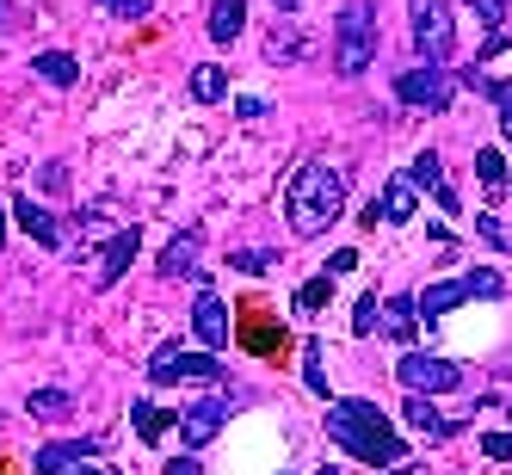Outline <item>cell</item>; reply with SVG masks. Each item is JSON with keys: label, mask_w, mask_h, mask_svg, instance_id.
<instances>
[{"label": "cell", "mask_w": 512, "mask_h": 475, "mask_svg": "<svg viewBox=\"0 0 512 475\" xmlns=\"http://www.w3.org/2000/svg\"><path fill=\"white\" fill-rule=\"evenodd\" d=\"M327 438H334L346 457L371 463V469L408 463V445H401V432L383 420L377 401H327Z\"/></svg>", "instance_id": "1"}, {"label": "cell", "mask_w": 512, "mask_h": 475, "mask_svg": "<svg viewBox=\"0 0 512 475\" xmlns=\"http://www.w3.org/2000/svg\"><path fill=\"white\" fill-rule=\"evenodd\" d=\"M284 216H290V235H327L346 216V179L340 167H327V161H303L297 179H290V192H284Z\"/></svg>", "instance_id": "2"}, {"label": "cell", "mask_w": 512, "mask_h": 475, "mask_svg": "<svg viewBox=\"0 0 512 475\" xmlns=\"http://www.w3.org/2000/svg\"><path fill=\"white\" fill-rule=\"evenodd\" d=\"M377 44H383V31H377V0H346L340 19H334V75H364V68L377 62Z\"/></svg>", "instance_id": "3"}, {"label": "cell", "mask_w": 512, "mask_h": 475, "mask_svg": "<svg viewBox=\"0 0 512 475\" xmlns=\"http://www.w3.org/2000/svg\"><path fill=\"white\" fill-rule=\"evenodd\" d=\"M500 272H463V278H445V284H426L420 297H414V315L432 327L438 315H451V309H463V303H475V297H500Z\"/></svg>", "instance_id": "4"}, {"label": "cell", "mask_w": 512, "mask_h": 475, "mask_svg": "<svg viewBox=\"0 0 512 475\" xmlns=\"http://www.w3.org/2000/svg\"><path fill=\"white\" fill-rule=\"evenodd\" d=\"M408 19H414V50L438 68L451 62L457 50V19H451V0H408Z\"/></svg>", "instance_id": "5"}, {"label": "cell", "mask_w": 512, "mask_h": 475, "mask_svg": "<svg viewBox=\"0 0 512 475\" xmlns=\"http://www.w3.org/2000/svg\"><path fill=\"white\" fill-rule=\"evenodd\" d=\"M395 377H401V389L408 395H445V389H457L463 383V364H451V358H438V352H408L395 364Z\"/></svg>", "instance_id": "6"}, {"label": "cell", "mask_w": 512, "mask_h": 475, "mask_svg": "<svg viewBox=\"0 0 512 475\" xmlns=\"http://www.w3.org/2000/svg\"><path fill=\"white\" fill-rule=\"evenodd\" d=\"M149 383L167 389V383H223V364L216 352H179V346H161L155 364H149Z\"/></svg>", "instance_id": "7"}, {"label": "cell", "mask_w": 512, "mask_h": 475, "mask_svg": "<svg viewBox=\"0 0 512 475\" xmlns=\"http://www.w3.org/2000/svg\"><path fill=\"white\" fill-rule=\"evenodd\" d=\"M395 99L401 105H426V112H451V99H457V81H451V68H408V75L395 81Z\"/></svg>", "instance_id": "8"}, {"label": "cell", "mask_w": 512, "mask_h": 475, "mask_svg": "<svg viewBox=\"0 0 512 475\" xmlns=\"http://www.w3.org/2000/svg\"><path fill=\"white\" fill-rule=\"evenodd\" d=\"M223 426H229V401L223 395H210V401H198V408L179 414V438H186V451H204Z\"/></svg>", "instance_id": "9"}, {"label": "cell", "mask_w": 512, "mask_h": 475, "mask_svg": "<svg viewBox=\"0 0 512 475\" xmlns=\"http://www.w3.org/2000/svg\"><path fill=\"white\" fill-rule=\"evenodd\" d=\"M414 210H420V192L408 186V179H389V186L371 198V210H364V223H371V229H377V223H383V229H395V223H408Z\"/></svg>", "instance_id": "10"}, {"label": "cell", "mask_w": 512, "mask_h": 475, "mask_svg": "<svg viewBox=\"0 0 512 475\" xmlns=\"http://www.w3.org/2000/svg\"><path fill=\"white\" fill-rule=\"evenodd\" d=\"M192 327H198L204 352H223V346H229V309H223V297H216V290H198V303H192Z\"/></svg>", "instance_id": "11"}, {"label": "cell", "mask_w": 512, "mask_h": 475, "mask_svg": "<svg viewBox=\"0 0 512 475\" xmlns=\"http://www.w3.org/2000/svg\"><path fill=\"white\" fill-rule=\"evenodd\" d=\"M93 451H99L93 438H75V445H44L31 463H38V475H87V457Z\"/></svg>", "instance_id": "12"}, {"label": "cell", "mask_w": 512, "mask_h": 475, "mask_svg": "<svg viewBox=\"0 0 512 475\" xmlns=\"http://www.w3.org/2000/svg\"><path fill=\"white\" fill-rule=\"evenodd\" d=\"M401 179H408L414 192H432V198H438V210H457V192L445 186V167H438V155H432V149H420V155H414V167L401 173Z\"/></svg>", "instance_id": "13"}, {"label": "cell", "mask_w": 512, "mask_h": 475, "mask_svg": "<svg viewBox=\"0 0 512 475\" xmlns=\"http://www.w3.org/2000/svg\"><path fill=\"white\" fill-rule=\"evenodd\" d=\"M13 223H19L31 241H38V247H62V229H56V216H50L44 204H31V192L13 204Z\"/></svg>", "instance_id": "14"}, {"label": "cell", "mask_w": 512, "mask_h": 475, "mask_svg": "<svg viewBox=\"0 0 512 475\" xmlns=\"http://www.w3.org/2000/svg\"><path fill=\"white\" fill-rule=\"evenodd\" d=\"M130 260H136V229H124V235H112V247L99 253V272H93V284L99 290H112L124 272H130Z\"/></svg>", "instance_id": "15"}, {"label": "cell", "mask_w": 512, "mask_h": 475, "mask_svg": "<svg viewBox=\"0 0 512 475\" xmlns=\"http://www.w3.org/2000/svg\"><path fill=\"white\" fill-rule=\"evenodd\" d=\"M198 229H186V235H179L167 253H161V278H204V266H198Z\"/></svg>", "instance_id": "16"}, {"label": "cell", "mask_w": 512, "mask_h": 475, "mask_svg": "<svg viewBox=\"0 0 512 475\" xmlns=\"http://www.w3.org/2000/svg\"><path fill=\"white\" fill-rule=\"evenodd\" d=\"M401 414H408V426H414L420 438H432V445H438V438H451V432H457V420H445V414H438L426 395H408V408H401Z\"/></svg>", "instance_id": "17"}, {"label": "cell", "mask_w": 512, "mask_h": 475, "mask_svg": "<svg viewBox=\"0 0 512 475\" xmlns=\"http://www.w3.org/2000/svg\"><path fill=\"white\" fill-rule=\"evenodd\" d=\"M414 327H420V315H414V297H389V303H383V315H377V334H389V340H414Z\"/></svg>", "instance_id": "18"}, {"label": "cell", "mask_w": 512, "mask_h": 475, "mask_svg": "<svg viewBox=\"0 0 512 475\" xmlns=\"http://www.w3.org/2000/svg\"><path fill=\"white\" fill-rule=\"evenodd\" d=\"M247 25V0H210V38L216 44H235Z\"/></svg>", "instance_id": "19"}, {"label": "cell", "mask_w": 512, "mask_h": 475, "mask_svg": "<svg viewBox=\"0 0 512 475\" xmlns=\"http://www.w3.org/2000/svg\"><path fill=\"white\" fill-rule=\"evenodd\" d=\"M31 68H38V81H50V87H75V81H81V62H75V56H62V50L31 56Z\"/></svg>", "instance_id": "20"}, {"label": "cell", "mask_w": 512, "mask_h": 475, "mask_svg": "<svg viewBox=\"0 0 512 475\" xmlns=\"http://www.w3.org/2000/svg\"><path fill=\"white\" fill-rule=\"evenodd\" d=\"M223 93H229L223 68H216V62H198V68H192V99H198V105H216Z\"/></svg>", "instance_id": "21"}, {"label": "cell", "mask_w": 512, "mask_h": 475, "mask_svg": "<svg viewBox=\"0 0 512 475\" xmlns=\"http://www.w3.org/2000/svg\"><path fill=\"white\" fill-rule=\"evenodd\" d=\"M25 414H38V420H62V414H68V395H62V389H31Z\"/></svg>", "instance_id": "22"}, {"label": "cell", "mask_w": 512, "mask_h": 475, "mask_svg": "<svg viewBox=\"0 0 512 475\" xmlns=\"http://www.w3.org/2000/svg\"><path fill=\"white\" fill-rule=\"evenodd\" d=\"M130 420H136V438H149V445H155V438L167 432V414L155 408V401H136V408H130Z\"/></svg>", "instance_id": "23"}, {"label": "cell", "mask_w": 512, "mask_h": 475, "mask_svg": "<svg viewBox=\"0 0 512 475\" xmlns=\"http://www.w3.org/2000/svg\"><path fill=\"white\" fill-rule=\"evenodd\" d=\"M475 179H482V186H506V155L500 149H475Z\"/></svg>", "instance_id": "24"}, {"label": "cell", "mask_w": 512, "mask_h": 475, "mask_svg": "<svg viewBox=\"0 0 512 475\" xmlns=\"http://www.w3.org/2000/svg\"><path fill=\"white\" fill-rule=\"evenodd\" d=\"M266 56H272V62H297V56H303V38H297L290 25H278L272 38H266Z\"/></svg>", "instance_id": "25"}, {"label": "cell", "mask_w": 512, "mask_h": 475, "mask_svg": "<svg viewBox=\"0 0 512 475\" xmlns=\"http://www.w3.org/2000/svg\"><path fill=\"white\" fill-rule=\"evenodd\" d=\"M327 297H334V278H327V272H321V278H309V284H303V290H297V309H303V315H309V309H321V303H327Z\"/></svg>", "instance_id": "26"}, {"label": "cell", "mask_w": 512, "mask_h": 475, "mask_svg": "<svg viewBox=\"0 0 512 475\" xmlns=\"http://www.w3.org/2000/svg\"><path fill=\"white\" fill-rule=\"evenodd\" d=\"M303 383H309L315 395H327V371H321V340H309V346H303Z\"/></svg>", "instance_id": "27"}, {"label": "cell", "mask_w": 512, "mask_h": 475, "mask_svg": "<svg viewBox=\"0 0 512 475\" xmlns=\"http://www.w3.org/2000/svg\"><path fill=\"white\" fill-rule=\"evenodd\" d=\"M469 13H475V25L500 31V25H506V0H469Z\"/></svg>", "instance_id": "28"}, {"label": "cell", "mask_w": 512, "mask_h": 475, "mask_svg": "<svg viewBox=\"0 0 512 475\" xmlns=\"http://www.w3.org/2000/svg\"><path fill=\"white\" fill-rule=\"evenodd\" d=\"M105 13H112V19H149L155 0H105Z\"/></svg>", "instance_id": "29"}, {"label": "cell", "mask_w": 512, "mask_h": 475, "mask_svg": "<svg viewBox=\"0 0 512 475\" xmlns=\"http://www.w3.org/2000/svg\"><path fill=\"white\" fill-rule=\"evenodd\" d=\"M377 297H358V315H352V334H377Z\"/></svg>", "instance_id": "30"}, {"label": "cell", "mask_w": 512, "mask_h": 475, "mask_svg": "<svg viewBox=\"0 0 512 475\" xmlns=\"http://www.w3.org/2000/svg\"><path fill=\"white\" fill-rule=\"evenodd\" d=\"M488 99L500 105V130H506V142H512V81H506V87H494Z\"/></svg>", "instance_id": "31"}, {"label": "cell", "mask_w": 512, "mask_h": 475, "mask_svg": "<svg viewBox=\"0 0 512 475\" xmlns=\"http://www.w3.org/2000/svg\"><path fill=\"white\" fill-rule=\"evenodd\" d=\"M482 451H488L494 463H506V457H512V432H488V438H482Z\"/></svg>", "instance_id": "32"}, {"label": "cell", "mask_w": 512, "mask_h": 475, "mask_svg": "<svg viewBox=\"0 0 512 475\" xmlns=\"http://www.w3.org/2000/svg\"><path fill=\"white\" fill-rule=\"evenodd\" d=\"M475 235H482L488 247H506V235H500V223H494V216H475Z\"/></svg>", "instance_id": "33"}, {"label": "cell", "mask_w": 512, "mask_h": 475, "mask_svg": "<svg viewBox=\"0 0 512 475\" xmlns=\"http://www.w3.org/2000/svg\"><path fill=\"white\" fill-rule=\"evenodd\" d=\"M167 475H204V463L186 451V457H173V463H167Z\"/></svg>", "instance_id": "34"}, {"label": "cell", "mask_w": 512, "mask_h": 475, "mask_svg": "<svg viewBox=\"0 0 512 475\" xmlns=\"http://www.w3.org/2000/svg\"><path fill=\"white\" fill-rule=\"evenodd\" d=\"M229 266H241V272H266L272 260H266V253H235V260H229Z\"/></svg>", "instance_id": "35"}, {"label": "cell", "mask_w": 512, "mask_h": 475, "mask_svg": "<svg viewBox=\"0 0 512 475\" xmlns=\"http://www.w3.org/2000/svg\"><path fill=\"white\" fill-rule=\"evenodd\" d=\"M235 112H241V118H266V99H253V93H247V99H235Z\"/></svg>", "instance_id": "36"}, {"label": "cell", "mask_w": 512, "mask_h": 475, "mask_svg": "<svg viewBox=\"0 0 512 475\" xmlns=\"http://www.w3.org/2000/svg\"><path fill=\"white\" fill-rule=\"evenodd\" d=\"M352 266H358V253L346 247V253H334V266H327V278H340V272H352Z\"/></svg>", "instance_id": "37"}, {"label": "cell", "mask_w": 512, "mask_h": 475, "mask_svg": "<svg viewBox=\"0 0 512 475\" xmlns=\"http://www.w3.org/2000/svg\"><path fill=\"white\" fill-rule=\"evenodd\" d=\"M87 475H124L118 463H87Z\"/></svg>", "instance_id": "38"}, {"label": "cell", "mask_w": 512, "mask_h": 475, "mask_svg": "<svg viewBox=\"0 0 512 475\" xmlns=\"http://www.w3.org/2000/svg\"><path fill=\"white\" fill-rule=\"evenodd\" d=\"M303 7V0H278V13H297Z\"/></svg>", "instance_id": "39"}, {"label": "cell", "mask_w": 512, "mask_h": 475, "mask_svg": "<svg viewBox=\"0 0 512 475\" xmlns=\"http://www.w3.org/2000/svg\"><path fill=\"white\" fill-rule=\"evenodd\" d=\"M315 475H340V463H321V469H315Z\"/></svg>", "instance_id": "40"}, {"label": "cell", "mask_w": 512, "mask_h": 475, "mask_svg": "<svg viewBox=\"0 0 512 475\" xmlns=\"http://www.w3.org/2000/svg\"><path fill=\"white\" fill-rule=\"evenodd\" d=\"M389 475H414V463H395V469H389Z\"/></svg>", "instance_id": "41"}, {"label": "cell", "mask_w": 512, "mask_h": 475, "mask_svg": "<svg viewBox=\"0 0 512 475\" xmlns=\"http://www.w3.org/2000/svg\"><path fill=\"white\" fill-rule=\"evenodd\" d=\"M0 241H7V210H0Z\"/></svg>", "instance_id": "42"}]
</instances>
